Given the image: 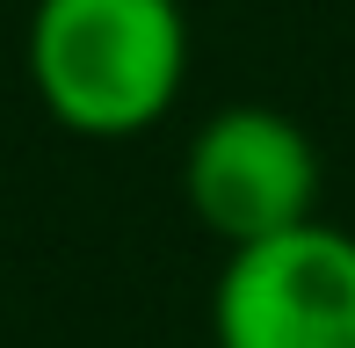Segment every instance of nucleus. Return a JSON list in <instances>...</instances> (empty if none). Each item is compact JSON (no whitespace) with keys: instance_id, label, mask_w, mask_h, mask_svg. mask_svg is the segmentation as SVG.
<instances>
[{"instance_id":"1","label":"nucleus","mask_w":355,"mask_h":348,"mask_svg":"<svg viewBox=\"0 0 355 348\" xmlns=\"http://www.w3.org/2000/svg\"><path fill=\"white\" fill-rule=\"evenodd\" d=\"M189 8L182 0H29L22 73L37 109L66 138L131 146L159 131L189 87Z\"/></svg>"},{"instance_id":"3","label":"nucleus","mask_w":355,"mask_h":348,"mask_svg":"<svg viewBox=\"0 0 355 348\" xmlns=\"http://www.w3.org/2000/svg\"><path fill=\"white\" fill-rule=\"evenodd\" d=\"M218 348H355V232L312 225L276 232L218 261L211 283Z\"/></svg>"},{"instance_id":"2","label":"nucleus","mask_w":355,"mask_h":348,"mask_svg":"<svg viewBox=\"0 0 355 348\" xmlns=\"http://www.w3.org/2000/svg\"><path fill=\"white\" fill-rule=\"evenodd\" d=\"M182 203L203 232L239 254L319 218V146L268 102H225L182 146Z\"/></svg>"}]
</instances>
